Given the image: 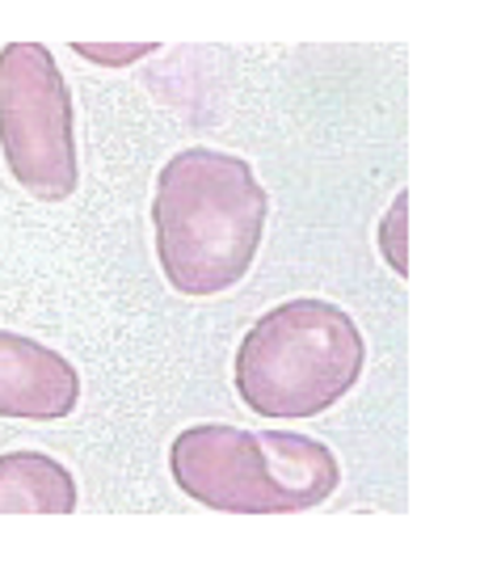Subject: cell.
<instances>
[{"instance_id": "obj_4", "label": "cell", "mask_w": 501, "mask_h": 569, "mask_svg": "<svg viewBox=\"0 0 501 569\" xmlns=\"http://www.w3.org/2000/svg\"><path fill=\"white\" fill-rule=\"evenodd\" d=\"M77 114L56 56L42 42L0 47V152L21 190L63 203L81 186Z\"/></svg>"}, {"instance_id": "obj_3", "label": "cell", "mask_w": 501, "mask_h": 569, "mask_svg": "<svg viewBox=\"0 0 501 569\" xmlns=\"http://www.w3.org/2000/svg\"><path fill=\"white\" fill-rule=\"evenodd\" d=\"M367 342L345 308L300 296L258 317L237 346V397L265 422L321 418L359 388Z\"/></svg>"}, {"instance_id": "obj_7", "label": "cell", "mask_w": 501, "mask_h": 569, "mask_svg": "<svg viewBox=\"0 0 501 569\" xmlns=\"http://www.w3.org/2000/svg\"><path fill=\"white\" fill-rule=\"evenodd\" d=\"M375 241H380V253H383V262L392 266V274H397V279H409V190H401V194L392 199L388 216L380 220Z\"/></svg>"}, {"instance_id": "obj_1", "label": "cell", "mask_w": 501, "mask_h": 569, "mask_svg": "<svg viewBox=\"0 0 501 569\" xmlns=\"http://www.w3.org/2000/svg\"><path fill=\"white\" fill-rule=\"evenodd\" d=\"M265 186L253 164L220 148H181L157 173L152 237L164 279L181 296H223L258 262Z\"/></svg>"}, {"instance_id": "obj_6", "label": "cell", "mask_w": 501, "mask_h": 569, "mask_svg": "<svg viewBox=\"0 0 501 569\" xmlns=\"http://www.w3.org/2000/svg\"><path fill=\"white\" fill-rule=\"evenodd\" d=\"M81 507L77 477L42 451L0 456V515H72Z\"/></svg>"}, {"instance_id": "obj_5", "label": "cell", "mask_w": 501, "mask_h": 569, "mask_svg": "<svg viewBox=\"0 0 501 569\" xmlns=\"http://www.w3.org/2000/svg\"><path fill=\"white\" fill-rule=\"evenodd\" d=\"M81 401V376L51 346L0 329V418L63 422Z\"/></svg>"}, {"instance_id": "obj_2", "label": "cell", "mask_w": 501, "mask_h": 569, "mask_svg": "<svg viewBox=\"0 0 501 569\" xmlns=\"http://www.w3.org/2000/svg\"><path fill=\"white\" fill-rule=\"evenodd\" d=\"M178 489L220 515H300L341 486L329 443L300 430H249L228 422L186 427L169 448Z\"/></svg>"}, {"instance_id": "obj_8", "label": "cell", "mask_w": 501, "mask_h": 569, "mask_svg": "<svg viewBox=\"0 0 501 569\" xmlns=\"http://www.w3.org/2000/svg\"><path fill=\"white\" fill-rule=\"evenodd\" d=\"M72 51L89 63H106V68H122V63L148 60L152 51H161L157 42H72Z\"/></svg>"}]
</instances>
